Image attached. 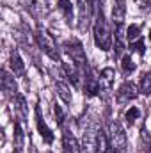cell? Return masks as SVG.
<instances>
[{
	"label": "cell",
	"mask_w": 151,
	"mask_h": 153,
	"mask_svg": "<svg viewBox=\"0 0 151 153\" xmlns=\"http://www.w3.org/2000/svg\"><path fill=\"white\" fill-rule=\"evenodd\" d=\"M93 36H94V43L100 50L103 52H109L112 48V30L105 20V14H103V9L98 7L96 9V18H94V23H93Z\"/></svg>",
	"instance_id": "obj_1"
},
{
	"label": "cell",
	"mask_w": 151,
	"mask_h": 153,
	"mask_svg": "<svg viewBox=\"0 0 151 153\" xmlns=\"http://www.w3.org/2000/svg\"><path fill=\"white\" fill-rule=\"evenodd\" d=\"M36 41H38L39 48H41L52 61H61V50H59V46H57L53 36H52L46 29L39 27L38 32H36Z\"/></svg>",
	"instance_id": "obj_2"
},
{
	"label": "cell",
	"mask_w": 151,
	"mask_h": 153,
	"mask_svg": "<svg viewBox=\"0 0 151 153\" xmlns=\"http://www.w3.org/2000/svg\"><path fill=\"white\" fill-rule=\"evenodd\" d=\"M64 50H66V53L70 55L71 62H75L76 66L87 75V73H89V66H87V55H85V50H84L82 43H80L78 39L66 41V43H64Z\"/></svg>",
	"instance_id": "obj_3"
},
{
	"label": "cell",
	"mask_w": 151,
	"mask_h": 153,
	"mask_svg": "<svg viewBox=\"0 0 151 153\" xmlns=\"http://www.w3.org/2000/svg\"><path fill=\"white\" fill-rule=\"evenodd\" d=\"M107 135H109V141H110V146H112L114 153H124L126 152V146H128V141H126V134L121 126L119 121H110L109 123V130H107Z\"/></svg>",
	"instance_id": "obj_4"
},
{
	"label": "cell",
	"mask_w": 151,
	"mask_h": 153,
	"mask_svg": "<svg viewBox=\"0 0 151 153\" xmlns=\"http://www.w3.org/2000/svg\"><path fill=\"white\" fill-rule=\"evenodd\" d=\"M78 4V29L87 30L93 20V11H94V2L93 0H76Z\"/></svg>",
	"instance_id": "obj_5"
},
{
	"label": "cell",
	"mask_w": 151,
	"mask_h": 153,
	"mask_svg": "<svg viewBox=\"0 0 151 153\" xmlns=\"http://www.w3.org/2000/svg\"><path fill=\"white\" fill-rule=\"evenodd\" d=\"M139 93H141V89L133 84V82H124V84H121L119 85V89H117V93H115V102L117 103H128V102H132V100H135L137 96H139Z\"/></svg>",
	"instance_id": "obj_6"
},
{
	"label": "cell",
	"mask_w": 151,
	"mask_h": 153,
	"mask_svg": "<svg viewBox=\"0 0 151 153\" xmlns=\"http://www.w3.org/2000/svg\"><path fill=\"white\" fill-rule=\"evenodd\" d=\"M98 135H100V128H98L96 125L85 128V132H84V141H82V148L87 153L94 152V148H96V144H98Z\"/></svg>",
	"instance_id": "obj_7"
},
{
	"label": "cell",
	"mask_w": 151,
	"mask_h": 153,
	"mask_svg": "<svg viewBox=\"0 0 151 153\" xmlns=\"http://www.w3.org/2000/svg\"><path fill=\"white\" fill-rule=\"evenodd\" d=\"M36 126H38V132L39 135H41V139L46 143V144H52L53 143V134H52V130L48 128V125L44 123V119H43V116H41V107H36Z\"/></svg>",
	"instance_id": "obj_8"
},
{
	"label": "cell",
	"mask_w": 151,
	"mask_h": 153,
	"mask_svg": "<svg viewBox=\"0 0 151 153\" xmlns=\"http://www.w3.org/2000/svg\"><path fill=\"white\" fill-rule=\"evenodd\" d=\"M126 29L124 27H115V34H114V55L115 59L123 57V52L126 48Z\"/></svg>",
	"instance_id": "obj_9"
},
{
	"label": "cell",
	"mask_w": 151,
	"mask_h": 153,
	"mask_svg": "<svg viewBox=\"0 0 151 153\" xmlns=\"http://www.w3.org/2000/svg\"><path fill=\"white\" fill-rule=\"evenodd\" d=\"M2 89L5 93V96H9V98H14L18 94V85H16L14 75L7 73L5 70H2Z\"/></svg>",
	"instance_id": "obj_10"
},
{
	"label": "cell",
	"mask_w": 151,
	"mask_h": 153,
	"mask_svg": "<svg viewBox=\"0 0 151 153\" xmlns=\"http://www.w3.org/2000/svg\"><path fill=\"white\" fill-rule=\"evenodd\" d=\"M124 18H126V5H124V0H115V2H114V7H112V23L115 27H123Z\"/></svg>",
	"instance_id": "obj_11"
},
{
	"label": "cell",
	"mask_w": 151,
	"mask_h": 153,
	"mask_svg": "<svg viewBox=\"0 0 151 153\" xmlns=\"http://www.w3.org/2000/svg\"><path fill=\"white\" fill-rule=\"evenodd\" d=\"M101 89V82H100V76H94L91 71L85 75V85H84V93L87 96H96Z\"/></svg>",
	"instance_id": "obj_12"
},
{
	"label": "cell",
	"mask_w": 151,
	"mask_h": 153,
	"mask_svg": "<svg viewBox=\"0 0 151 153\" xmlns=\"http://www.w3.org/2000/svg\"><path fill=\"white\" fill-rule=\"evenodd\" d=\"M13 103H14V114L20 119V123H25L27 117H29V112H27V102L21 94H16L13 98Z\"/></svg>",
	"instance_id": "obj_13"
},
{
	"label": "cell",
	"mask_w": 151,
	"mask_h": 153,
	"mask_svg": "<svg viewBox=\"0 0 151 153\" xmlns=\"http://www.w3.org/2000/svg\"><path fill=\"white\" fill-rule=\"evenodd\" d=\"M9 66H11V71L14 76H23L25 75V64L20 57V53L16 50L11 52V57H9Z\"/></svg>",
	"instance_id": "obj_14"
},
{
	"label": "cell",
	"mask_w": 151,
	"mask_h": 153,
	"mask_svg": "<svg viewBox=\"0 0 151 153\" xmlns=\"http://www.w3.org/2000/svg\"><path fill=\"white\" fill-rule=\"evenodd\" d=\"M62 153H80V146L70 132L62 134Z\"/></svg>",
	"instance_id": "obj_15"
},
{
	"label": "cell",
	"mask_w": 151,
	"mask_h": 153,
	"mask_svg": "<svg viewBox=\"0 0 151 153\" xmlns=\"http://www.w3.org/2000/svg\"><path fill=\"white\" fill-rule=\"evenodd\" d=\"M96 152L98 153H114L112 146H110V141H109V135H107V132H103V130H100L98 144H96Z\"/></svg>",
	"instance_id": "obj_16"
},
{
	"label": "cell",
	"mask_w": 151,
	"mask_h": 153,
	"mask_svg": "<svg viewBox=\"0 0 151 153\" xmlns=\"http://www.w3.org/2000/svg\"><path fill=\"white\" fill-rule=\"evenodd\" d=\"M55 91H57L59 98H61V100H62L66 105H70V103H71L73 96H71V91H70V87H68L64 82H55Z\"/></svg>",
	"instance_id": "obj_17"
},
{
	"label": "cell",
	"mask_w": 151,
	"mask_h": 153,
	"mask_svg": "<svg viewBox=\"0 0 151 153\" xmlns=\"http://www.w3.org/2000/svg\"><path fill=\"white\" fill-rule=\"evenodd\" d=\"M114 73L112 68H105V70H101V73H100V82H101V87L103 89H110L114 84Z\"/></svg>",
	"instance_id": "obj_18"
},
{
	"label": "cell",
	"mask_w": 151,
	"mask_h": 153,
	"mask_svg": "<svg viewBox=\"0 0 151 153\" xmlns=\"http://www.w3.org/2000/svg\"><path fill=\"white\" fill-rule=\"evenodd\" d=\"M14 141H16V153H21V150H23V130H21L20 121L14 123Z\"/></svg>",
	"instance_id": "obj_19"
},
{
	"label": "cell",
	"mask_w": 151,
	"mask_h": 153,
	"mask_svg": "<svg viewBox=\"0 0 151 153\" xmlns=\"http://www.w3.org/2000/svg\"><path fill=\"white\" fill-rule=\"evenodd\" d=\"M59 9L62 11L66 22L71 23V20H73V7H71V2H70V0H59Z\"/></svg>",
	"instance_id": "obj_20"
},
{
	"label": "cell",
	"mask_w": 151,
	"mask_h": 153,
	"mask_svg": "<svg viewBox=\"0 0 151 153\" xmlns=\"http://www.w3.org/2000/svg\"><path fill=\"white\" fill-rule=\"evenodd\" d=\"M121 70H123V73H132V71H135V62L132 61L130 55H123V57H121Z\"/></svg>",
	"instance_id": "obj_21"
},
{
	"label": "cell",
	"mask_w": 151,
	"mask_h": 153,
	"mask_svg": "<svg viewBox=\"0 0 151 153\" xmlns=\"http://www.w3.org/2000/svg\"><path fill=\"white\" fill-rule=\"evenodd\" d=\"M139 36H141V27L139 25H128V29H126V39L130 43H135L139 39Z\"/></svg>",
	"instance_id": "obj_22"
},
{
	"label": "cell",
	"mask_w": 151,
	"mask_h": 153,
	"mask_svg": "<svg viewBox=\"0 0 151 153\" xmlns=\"http://www.w3.org/2000/svg\"><path fill=\"white\" fill-rule=\"evenodd\" d=\"M139 89H141L142 94H151V71L142 76V80H141V87H139Z\"/></svg>",
	"instance_id": "obj_23"
},
{
	"label": "cell",
	"mask_w": 151,
	"mask_h": 153,
	"mask_svg": "<svg viewBox=\"0 0 151 153\" xmlns=\"http://www.w3.org/2000/svg\"><path fill=\"white\" fill-rule=\"evenodd\" d=\"M139 116H141V111H139L137 107H132V109H128V111H126V114H124V119H126V121L132 125V123H133V121H135Z\"/></svg>",
	"instance_id": "obj_24"
},
{
	"label": "cell",
	"mask_w": 151,
	"mask_h": 153,
	"mask_svg": "<svg viewBox=\"0 0 151 153\" xmlns=\"http://www.w3.org/2000/svg\"><path fill=\"white\" fill-rule=\"evenodd\" d=\"M53 114H55V121L59 123V126H62L64 125V112H62V109L59 105L53 107Z\"/></svg>",
	"instance_id": "obj_25"
},
{
	"label": "cell",
	"mask_w": 151,
	"mask_h": 153,
	"mask_svg": "<svg viewBox=\"0 0 151 153\" xmlns=\"http://www.w3.org/2000/svg\"><path fill=\"white\" fill-rule=\"evenodd\" d=\"M133 50H135L137 53H141V55H144V50H146V46H144V41H141V39H137V41L133 43Z\"/></svg>",
	"instance_id": "obj_26"
},
{
	"label": "cell",
	"mask_w": 151,
	"mask_h": 153,
	"mask_svg": "<svg viewBox=\"0 0 151 153\" xmlns=\"http://www.w3.org/2000/svg\"><path fill=\"white\" fill-rule=\"evenodd\" d=\"M146 153H151V141H150V144H148V148H146Z\"/></svg>",
	"instance_id": "obj_27"
},
{
	"label": "cell",
	"mask_w": 151,
	"mask_h": 153,
	"mask_svg": "<svg viewBox=\"0 0 151 153\" xmlns=\"http://www.w3.org/2000/svg\"><path fill=\"white\" fill-rule=\"evenodd\" d=\"M150 38H151V32H150Z\"/></svg>",
	"instance_id": "obj_28"
},
{
	"label": "cell",
	"mask_w": 151,
	"mask_h": 153,
	"mask_svg": "<svg viewBox=\"0 0 151 153\" xmlns=\"http://www.w3.org/2000/svg\"><path fill=\"white\" fill-rule=\"evenodd\" d=\"M48 153H52V152H48Z\"/></svg>",
	"instance_id": "obj_29"
}]
</instances>
